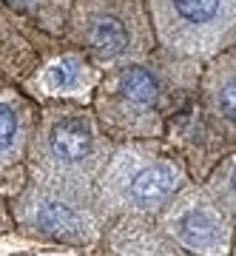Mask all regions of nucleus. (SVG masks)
<instances>
[{
  "label": "nucleus",
  "mask_w": 236,
  "mask_h": 256,
  "mask_svg": "<svg viewBox=\"0 0 236 256\" xmlns=\"http://www.w3.org/2000/svg\"><path fill=\"white\" fill-rule=\"evenodd\" d=\"M191 185L185 165L151 142H128L111 151L97 176V200L106 214L154 216Z\"/></svg>",
  "instance_id": "f257e3e1"
},
{
  "label": "nucleus",
  "mask_w": 236,
  "mask_h": 256,
  "mask_svg": "<svg viewBox=\"0 0 236 256\" xmlns=\"http://www.w3.org/2000/svg\"><path fill=\"white\" fill-rule=\"evenodd\" d=\"M230 256H236V242H234V254H230Z\"/></svg>",
  "instance_id": "ddd939ff"
},
{
  "label": "nucleus",
  "mask_w": 236,
  "mask_h": 256,
  "mask_svg": "<svg viewBox=\"0 0 236 256\" xmlns=\"http://www.w3.org/2000/svg\"><path fill=\"white\" fill-rule=\"evenodd\" d=\"M34 114L28 102L9 88H0V168L18 162L32 137Z\"/></svg>",
  "instance_id": "1a4fd4ad"
},
{
  "label": "nucleus",
  "mask_w": 236,
  "mask_h": 256,
  "mask_svg": "<svg viewBox=\"0 0 236 256\" xmlns=\"http://www.w3.org/2000/svg\"><path fill=\"white\" fill-rule=\"evenodd\" d=\"M160 46L188 60H210L236 46V0H148Z\"/></svg>",
  "instance_id": "7ed1b4c3"
},
{
  "label": "nucleus",
  "mask_w": 236,
  "mask_h": 256,
  "mask_svg": "<svg viewBox=\"0 0 236 256\" xmlns=\"http://www.w3.org/2000/svg\"><path fill=\"white\" fill-rule=\"evenodd\" d=\"M208 191L228 208V214L236 220V154L225 156L216 165V171L208 180Z\"/></svg>",
  "instance_id": "f8f14e48"
},
{
  "label": "nucleus",
  "mask_w": 236,
  "mask_h": 256,
  "mask_svg": "<svg viewBox=\"0 0 236 256\" xmlns=\"http://www.w3.org/2000/svg\"><path fill=\"white\" fill-rule=\"evenodd\" d=\"M74 37L100 63H131L151 48V18L140 0H74Z\"/></svg>",
  "instance_id": "39448f33"
},
{
  "label": "nucleus",
  "mask_w": 236,
  "mask_h": 256,
  "mask_svg": "<svg viewBox=\"0 0 236 256\" xmlns=\"http://www.w3.org/2000/svg\"><path fill=\"white\" fill-rule=\"evenodd\" d=\"M162 77L142 60L120 63L100 86V117L117 131L148 137L160 128Z\"/></svg>",
  "instance_id": "0eeeda50"
},
{
  "label": "nucleus",
  "mask_w": 236,
  "mask_h": 256,
  "mask_svg": "<svg viewBox=\"0 0 236 256\" xmlns=\"http://www.w3.org/2000/svg\"><path fill=\"white\" fill-rule=\"evenodd\" d=\"M202 108L219 134L236 142V46L210 57L202 72Z\"/></svg>",
  "instance_id": "6e6552de"
},
{
  "label": "nucleus",
  "mask_w": 236,
  "mask_h": 256,
  "mask_svg": "<svg viewBox=\"0 0 236 256\" xmlns=\"http://www.w3.org/2000/svg\"><path fill=\"white\" fill-rule=\"evenodd\" d=\"M46 88L54 94H80L86 92L91 82H94V72L88 68V63L82 57H60L57 63H52L46 68Z\"/></svg>",
  "instance_id": "9d476101"
},
{
  "label": "nucleus",
  "mask_w": 236,
  "mask_h": 256,
  "mask_svg": "<svg viewBox=\"0 0 236 256\" xmlns=\"http://www.w3.org/2000/svg\"><path fill=\"white\" fill-rule=\"evenodd\" d=\"M32 154L37 176L91 185L108 162L111 148L94 114L74 106H54L37 122Z\"/></svg>",
  "instance_id": "f03ea898"
},
{
  "label": "nucleus",
  "mask_w": 236,
  "mask_h": 256,
  "mask_svg": "<svg viewBox=\"0 0 236 256\" xmlns=\"http://www.w3.org/2000/svg\"><path fill=\"white\" fill-rule=\"evenodd\" d=\"M128 230H120L114 239V250L120 256H194L188 250H182L165 236L156 234H146V230H136V225H126Z\"/></svg>",
  "instance_id": "9b49d317"
},
{
  "label": "nucleus",
  "mask_w": 236,
  "mask_h": 256,
  "mask_svg": "<svg viewBox=\"0 0 236 256\" xmlns=\"http://www.w3.org/2000/svg\"><path fill=\"white\" fill-rule=\"evenodd\" d=\"M160 230L194 256L234 254L236 220L208 191V185H185L160 210Z\"/></svg>",
  "instance_id": "423d86ee"
},
{
  "label": "nucleus",
  "mask_w": 236,
  "mask_h": 256,
  "mask_svg": "<svg viewBox=\"0 0 236 256\" xmlns=\"http://www.w3.org/2000/svg\"><path fill=\"white\" fill-rule=\"evenodd\" d=\"M18 216L40 236L68 245H91L100 236L106 210L88 182L37 176L18 200Z\"/></svg>",
  "instance_id": "20e7f679"
}]
</instances>
